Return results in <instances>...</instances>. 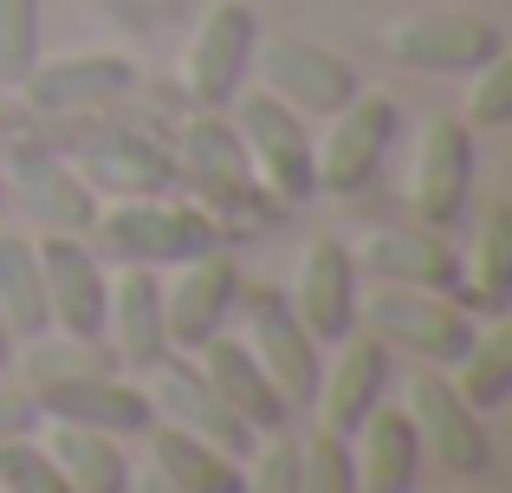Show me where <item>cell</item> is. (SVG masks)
<instances>
[{"label":"cell","instance_id":"obj_10","mask_svg":"<svg viewBox=\"0 0 512 493\" xmlns=\"http://www.w3.org/2000/svg\"><path fill=\"white\" fill-rule=\"evenodd\" d=\"M500 52H506L500 20L461 13V7L415 13V20H402L396 33H389V59L409 65V72H428V78H467L487 59H500Z\"/></svg>","mask_w":512,"mask_h":493},{"label":"cell","instance_id":"obj_9","mask_svg":"<svg viewBox=\"0 0 512 493\" xmlns=\"http://www.w3.org/2000/svg\"><path fill=\"white\" fill-rule=\"evenodd\" d=\"M0 176H7V195L46 234H91V221H98V195H91V182L65 163L59 143H39V137L7 143Z\"/></svg>","mask_w":512,"mask_h":493},{"label":"cell","instance_id":"obj_11","mask_svg":"<svg viewBox=\"0 0 512 493\" xmlns=\"http://www.w3.org/2000/svg\"><path fill=\"white\" fill-rule=\"evenodd\" d=\"M240 299V260L227 247H201L188 253L182 266H169L163 279V331H169V351L195 357L214 331H227V312Z\"/></svg>","mask_w":512,"mask_h":493},{"label":"cell","instance_id":"obj_14","mask_svg":"<svg viewBox=\"0 0 512 493\" xmlns=\"http://www.w3.org/2000/svg\"><path fill=\"white\" fill-rule=\"evenodd\" d=\"M234 305L247 312V351L260 357L266 377L286 390V403L305 409V403H312V390H318V370H325V344L299 325L292 299H286V292H273V286H253V292L240 286Z\"/></svg>","mask_w":512,"mask_h":493},{"label":"cell","instance_id":"obj_3","mask_svg":"<svg viewBox=\"0 0 512 493\" xmlns=\"http://www.w3.org/2000/svg\"><path fill=\"white\" fill-rule=\"evenodd\" d=\"M85 241L98 247L104 266H156V273H169L188 253L214 247V221L201 208H175L169 195H124V202L98 208Z\"/></svg>","mask_w":512,"mask_h":493},{"label":"cell","instance_id":"obj_1","mask_svg":"<svg viewBox=\"0 0 512 493\" xmlns=\"http://www.w3.org/2000/svg\"><path fill=\"white\" fill-rule=\"evenodd\" d=\"M59 150L78 176L91 182L98 202H124V195H169L175 189V150L163 137L137 124H111V117H59Z\"/></svg>","mask_w":512,"mask_h":493},{"label":"cell","instance_id":"obj_15","mask_svg":"<svg viewBox=\"0 0 512 493\" xmlns=\"http://www.w3.org/2000/svg\"><path fill=\"white\" fill-rule=\"evenodd\" d=\"M39 403V422H72V429L98 435H143L156 422V403L143 383H130L124 370H78V377H46L26 383Z\"/></svg>","mask_w":512,"mask_h":493},{"label":"cell","instance_id":"obj_23","mask_svg":"<svg viewBox=\"0 0 512 493\" xmlns=\"http://www.w3.org/2000/svg\"><path fill=\"white\" fill-rule=\"evenodd\" d=\"M422 435H415L402 403H376L350 435V468H357V493H422Z\"/></svg>","mask_w":512,"mask_h":493},{"label":"cell","instance_id":"obj_30","mask_svg":"<svg viewBox=\"0 0 512 493\" xmlns=\"http://www.w3.org/2000/svg\"><path fill=\"white\" fill-rule=\"evenodd\" d=\"M0 493H78V487L65 481V468L46 455V442L13 435V442H0Z\"/></svg>","mask_w":512,"mask_h":493},{"label":"cell","instance_id":"obj_36","mask_svg":"<svg viewBox=\"0 0 512 493\" xmlns=\"http://www.w3.org/2000/svg\"><path fill=\"white\" fill-rule=\"evenodd\" d=\"M130 493H182V487H169L163 474H143V481H130Z\"/></svg>","mask_w":512,"mask_h":493},{"label":"cell","instance_id":"obj_33","mask_svg":"<svg viewBox=\"0 0 512 493\" xmlns=\"http://www.w3.org/2000/svg\"><path fill=\"white\" fill-rule=\"evenodd\" d=\"M240 493H299V442H292L286 429L266 435V442L247 455V481H240Z\"/></svg>","mask_w":512,"mask_h":493},{"label":"cell","instance_id":"obj_22","mask_svg":"<svg viewBox=\"0 0 512 493\" xmlns=\"http://www.w3.org/2000/svg\"><path fill=\"white\" fill-rule=\"evenodd\" d=\"M195 370L214 383V396H221V403L234 409V416L247 422L253 435H279V429L292 422L286 390L266 377V364L247 351V338H227V331H214V338L195 351Z\"/></svg>","mask_w":512,"mask_h":493},{"label":"cell","instance_id":"obj_31","mask_svg":"<svg viewBox=\"0 0 512 493\" xmlns=\"http://www.w3.org/2000/svg\"><path fill=\"white\" fill-rule=\"evenodd\" d=\"M461 124L467 130H500L512 124V59H487L480 72H467V98H461Z\"/></svg>","mask_w":512,"mask_h":493},{"label":"cell","instance_id":"obj_28","mask_svg":"<svg viewBox=\"0 0 512 493\" xmlns=\"http://www.w3.org/2000/svg\"><path fill=\"white\" fill-rule=\"evenodd\" d=\"M448 377H454V390H461L480 416L506 409V396H512V331L506 325L474 331V344L461 351V364H454Z\"/></svg>","mask_w":512,"mask_h":493},{"label":"cell","instance_id":"obj_18","mask_svg":"<svg viewBox=\"0 0 512 493\" xmlns=\"http://www.w3.org/2000/svg\"><path fill=\"white\" fill-rule=\"evenodd\" d=\"M350 260H357V273L376 279V286L454 292V279H461V247L448 241V228H428V221H415V228H370V234H357Z\"/></svg>","mask_w":512,"mask_h":493},{"label":"cell","instance_id":"obj_19","mask_svg":"<svg viewBox=\"0 0 512 493\" xmlns=\"http://www.w3.org/2000/svg\"><path fill=\"white\" fill-rule=\"evenodd\" d=\"M104 344H111L124 377H150V364L169 357V331H163V273L156 266H117L111 273V299H104Z\"/></svg>","mask_w":512,"mask_h":493},{"label":"cell","instance_id":"obj_4","mask_svg":"<svg viewBox=\"0 0 512 493\" xmlns=\"http://www.w3.org/2000/svg\"><path fill=\"white\" fill-rule=\"evenodd\" d=\"M234 130L240 143H247V163H253V182H260L266 195H279L286 208L312 202L318 195V163H312V130H305L299 111H286V104L273 98V91H240L234 104Z\"/></svg>","mask_w":512,"mask_h":493},{"label":"cell","instance_id":"obj_16","mask_svg":"<svg viewBox=\"0 0 512 493\" xmlns=\"http://www.w3.org/2000/svg\"><path fill=\"white\" fill-rule=\"evenodd\" d=\"M331 364L318 370V390H312V403H318V429L325 435H357V422L370 416L376 403L389 396V383H396V351H389L383 338H370V331H350V338L331 344Z\"/></svg>","mask_w":512,"mask_h":493},{"label":"cell","instance_id":"obj_29","mask_svg":"<svg viewBox=\"0 0 512 493\" xmlns=\"http://www.w3.org/2000/svg\"><path fill=\"white\" fill-rule=\"evenodd\" d=\"M46 59V0H0V91H20Z\"/></svg>","mask_w":512,"mask_h":493},{"label":"cell","instance_id":"obj_13","mask_svg":"<svg viewBox=\"0 0 512 493\" xmlns=\"http://www.w3.org/2000/svg\"><path fill=\"white\" fill-rule=\"evenodd\" d=\"M474 176H480V150L474 130L461 117H435L415 137V163H409V208L428 228H454L474 202Z\"/></svg>","mask_w":512,"mask_h":493},{"label":"cell","instance_id":"obj_12","mask_svg":"<svg viewBox=\"0 0 512 493\" xmlns=\"http://www.w3.org/2000/svg\"><path fill=\"white\" fill-rule=\"evenodd\" d=\"M137 91V65L124 52H59V59H39L26 72L20 98L39 117H104L111 104H124Z\"/></svg>","mask_w":512,"mask_h":493},{"label":"cell","instance_id":"obj_25","mask_svg":"<svg viewBox=\"0 0 512 493\" xmlns=\"http://www.w3.org/2000/svg\"><path fill=\"white\" fill-rule=\"evenodd\" d=\"M143 435H150V474H163L182 493H240V481H247V461L240 455L175 429V422H150Z\"/></svg>","mask_w":512,"mask_h":493},{"label":"cell","instance_id":"obj_6","mask_svg":"<svg viewBox=\"0 0 512 493\" xmlns=\"http://www.w3.org/2000/svg\"><path fill=\"white\" fill-rule=\"evenodd\" d=\"M253 52H260V13H253V0H214L182 52V91L195 98V111H227L247 91Z\"/></svg>","mask_w":512,"mask_h":493},{"label":"cell","instance_id":"obj_34","mask_svg":"<svg viewBox=\"0 0 512 493\" xmlns=\"http://www.w3.org/2000/svg\"><path fill=\"white\" fill-rule=\"evenodd\" d=\"M13 435H39V403L26 383H7V370H0V442H13Z\"/></svg>","mask_w":512,"mask_h":493},{"label":"cell","instance_id":"obj_24","mask_svg":"<svg viewBox=\"0 0 512 493\" xmlns=\"http://www.w3.org/2000/svg\"><path fill=\"white\" fill-rule=\"evenodd\" d=\"M454 299L474 318H506L512 305V208L493 202L480 215L474 241L461 253V279H454Z\"/></svg>","mask_w":512,"mask_h":493},{"label":"cell","instance_id":"obj_21","mask_svg":"<svg viewBox=\"0 0 512 493\" xmlns=\"http://www.w3.org/2000/svg\"><path fill=\"white\" fill-rule=\"evenodd\" d=\"M150 377H156L150 383V403H156V416H163V422L201 435V442H214V448H227V455H240V461L253 455L260 435H253L247 422L214 396V383L195 370V357H188V351H169L163 364H150Z\"/></svg>","mask_w":512,"mask_h":493},{"label":"cell","instance_id":"obj_5","mask_svg":"<svg viewBox=\"0 0 512 493\" xmlns=\"http://www.w3.org/2000/svg\"><path fill=\"white\" fill-rule=\"evenodd\" d=\"M325 143H312V163H318V195H363L376 176H383L389 150L402 137V104L389 91L357 85V98L344 111L325 117Z\"/></svg>","mask_w":512,"mask_h":493},{"label":"cell","instance_id":"obj_20","mask_svg":"<svg viewBox=\"0 0 512 493\" xmlns=\"http://www.w3.org/2000/svg\"><path fill=\"white\" fill-rule=\"evenodd\" d=\"M292 312H299V325L312 331L318 344H338L357 331V260H350V241L338 234H318L312 247L299 253V273H292Z\"/></svg>","mask_w":512,"mask_h":493},{"label":"cell","instance_id":"obj_2","mask_svg":"<svg viewBox=\"0 0 512 493\" xmlns=\"http://www.w3.org/2000/svg\"><path fill=\"white\" fill-rule=\"evenodd\" d=\"M357 325L370 338H383L396 357L409 364H435L454 370L461 351L474 344V312H467L454 292H428V286H370L357 299Z\"/></svg>","mask_w":512,"mask_h":493},{"label":"cell","instance_id":"obj_37","mask_svg":"<svg viewBox=\"0 0 512 493\" xmlns=\"http://www.w3.org/2000/svg\"><path fill=\"white\" fill-rule=\"evenodd\" d=\"M0 163H7V137H0ZM0 202H7V176H0Z\"/></svg>","mask_w":512,"mask_h":493},{"label":"cell","instance_id":"obj_27","mask_svg":"<svg viewBox=\"0 0 512 493\" xmlns=\"http://www.w3.org/2000/svg\"><path fill=\"white\" fill-rule=\"evenodd\" d=\"M0 318L13 325V338H20V344H33V338H46V331H52L39 247H33V234H13V228H0Z\"/></svg>","mask_w":512,"mask_h":493},{"label":"cell","instance_id":"obj_7","mask_svg":"<svg viewBox=\"0 0 512 493\" xmlns=\"http://www.w3.org/2000/svg\"><path fill=\"white\" fill-rule=\"evenodd\" d=\"M409 422L415 435H422V455L435 461V468H448L454 481H480V474L493 468V435H487V416H480L474 403H467L461 390H454L448 370L435 364H415L409 377Z\"/></svg>","mask_w":512,"mask_h":493},{"label":"cell","instance_id":"obj_17","mask_svg":"<svg viewBox=\"0 0 512 493\" xmlns=\"http://www.w3.org/2000/svg\"><path fill=\"white\" fill-rule=\"evenodd\" d=\"M39 273H46V312L52 331L98 338L104 331V299H111V266L85 234H39Z\"/></svg>","mask_w":512,"mask_h":493},{"label":"cell","instance_id":"obj_35","mask_svg":"<svg viewBox=\"0 0 512 493\" xmlns=\"http://www.w3.org/2000/svg\"><path fill=\"white\" fill-rule=\"evenodd\" d=\"M13 357H20V338H13V325H7V318H0V370H7Z\"/></svg>","mask_w":512,"mask_h":493},{"label":"cell","instance_id":"obj_26","mask_svg":"<svg viewBox=\"0 0 512 493\" xmlns=\"http://www.w3.org/2000/svg\"><path fill=\"white\" fill-rule=\"evenodd\" d=\"M46 455L65 468V481L78 493H130V455H124V435H98V429H72V422H52L46 435Z\"/></svg>","mask_w":512,"mask_h":493},{"label":"cell","instance_id":"obj_8","mask_svg":"<svg viewBox=\"0 0 512 493\" xmlns=\"http://www.w3.org/2000/svg\"><path fill=\"white\" fill-rule=\"evenodd\" d=\"M253 72H260V91H273L299 117H331L357 98V65L344 52L318 46V39H299V33H260Z\"/></svg>","mask_w":512,"mask_h":493},{"label":"cell","instance_id":"obj_32","mask_svg":"<svg viewBox=\"0 0 512 493\" xmlns=\"http://www.w3.org/2000/svg\"><path fill=\"white\" fill-rule=\"evenodd\" d=\"M299 493H357V468H350V442L318 429L299 442Z\"/></svg>","mask_w":512,"mask_h":493}]
</instances>
